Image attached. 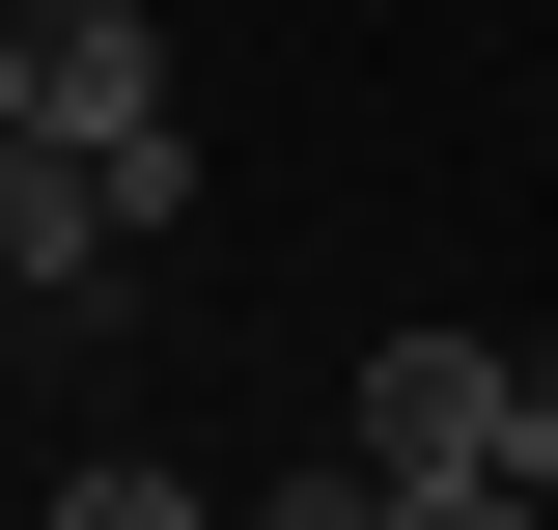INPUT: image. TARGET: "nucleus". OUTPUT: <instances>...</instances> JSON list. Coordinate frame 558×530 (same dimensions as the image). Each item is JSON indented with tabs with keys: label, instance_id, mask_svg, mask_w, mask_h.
I'll list each match as a JSON object with an SVG mask.
<instances>
[{
	"label": "nucleus",
	"instance_id": "nucleus-1",
	"mask_svg": "<svg viewBox=\"0 0 558 530\" xmlns=\"http://www.w3.org/2000/svg\"><path fill=\"white\" fill-rule=\"evenodd\" d=\"M336 447H363V474H558V392L502 363V335H391Z\"/></svg>",
	"mask_w": 558,
	"mask_h": 530
},
{
	"label": "nucleus",
	"instance_id": "nucleus-2",
	"mask_svg": "<svg viewBox=\"0 0 558 530\" xmlns=\"http://www.w3.org/2000/svg\"><path fill=\"white\" fill-rule=\"evenodd\" d=\"M0 140L140 168V140H168V28H140V0H28V28H0Z\"/></svg>",
	"mask_w": 558,
	"mask_h": 530
},
{
	"label": "nucleus",
	"instance_id": "nucleus-3",
	"mask_svg": "<svg viewBox=\"0 0 558 530\" xmlns=\"http://www.w3.org/2000/svg\"><path fill=\"white\" fill-rule=\"evenodd\" d=\"M112 279H140L112 168H84V140H0V308H112Z\"/></svg>",
	"mask_w": 558,
	"mask_h": 530
},
{
	"label": "nucleus",
	"instance_id": "nucleus-4",
	"mask_svg": "<svg viewBox=\"0 0 558 530\" xmlns=\"http://www.w3.org/2000/svg\"><path fill=\"white\" fill-rule=\"evenodd\" d=\"M57 530H223V503H196L168 447H84V474H57Z\"/></svg>",
	"mask_w": 558,
	"mask_h": 530
},
{
	"label": "nucleus",
	"instance_id": "nucleus-5",
	"mask_svg": "<svg viewBox=\"0 0 558 530\" xmlns=\"http://www.w3.org/2000/svg\"><path fill=\"white\" fill-rule=\"evenodd\" d=\"M252 530H391V474H363V447H279V503Z\"/></svg>",
	"mask_w": 558,
	"mask_h": 530
},
{
	"label": "nucleus",
	"instance_id": "nucleus-6",
	"mask_svg": "<svg viewBox=\"0 0 558 530\" xmlns=\"http://www.w3.org/2000/svg\"><path fill=\"white\" fill-rule=\"evenodd\" d=\"M391 530H531V474H391Z\"/></svg>",
	"mask_w": 558,
	"mask_h": 530
}]
</instances>
